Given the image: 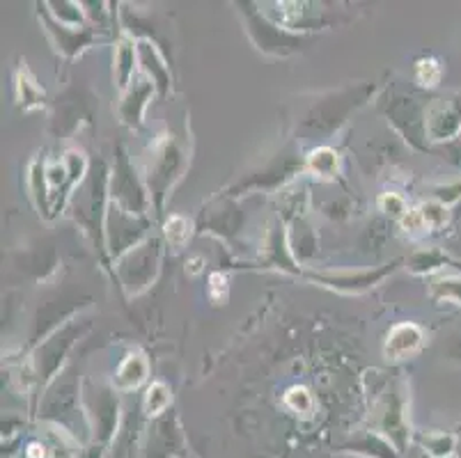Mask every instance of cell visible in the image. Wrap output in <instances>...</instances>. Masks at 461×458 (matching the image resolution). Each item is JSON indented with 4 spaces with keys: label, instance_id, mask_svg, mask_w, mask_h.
<instances>
[{
    "label": "cell",
    "instance_id": "6da1fadb",
    "mask_svg": "<svg viewBox=\"0 0 461 458\" xmlns=\"http://www.w3.org/2000/svg\"><path fill=\"white\" fill-rule=\"evenodd\" d=\"M422 342L420 328L413 323H402V326L393 328L391 337L385 342V355L391 360H402L411 353H416Z\"/></svg>",
    "mask_w": 461,
    "mask_h": 458
},
{
    "label": "cell",
    "instance_id": "7a4b0ae2",
    "mask_svg": "<svg viewBox=\"0 0 461 458\" xmlns=\"http://www.w3.org/2000/svg\"><path fill=\"white\" fill-rule=\"evenodd\" d=\"M145 376H148V363L136 353V355H129L122 363V367L117 372L115 385L120 390H133L145 381Z\"/></svg>",
    "mask_w": 461,
    "mask_h": 458
},
{
    "label": "cell",
    "instance_id": "3957f363",
    "mask_svg": "<svg viewBox=\"0 0 461 458\" xmlns=\"http://www.w3.org/2000/svg\"><path fill=\"white\" fill-rule=\"evenodd\" d=\"M310 167L321 176L335 175V170H338V154L330 149L312 151V157H310Z\"/></svg>",
    "mask_w": 461,
    "mask_h": 458
},
{
    "label": "cell",
    "instance_id": "277c9868",
    "mask_svg": "<svg viewBox=\"0 0 461 458\" xmlns=\"http://www.w3.org/2000/svg\"><path fill=\"white\" fill-rule=\"evenodd\" d=\"M418 213L422 218V227L436 229V227H443L447 222V209L438 204V202H427V204L418 209Z\"/></svg>",
    "mask_w": 461,
    "mask_h": 458
},
{
    "label": "cell",
    "instance_id": "5b68a950",
    "mask_svg": "<svg viewBox=\"0 0 461 458\" xmlns=\"http://www.w3.org/2000/svg\"><path fill=\"white\" fill-rule=\"evenodd\" d=\"M167 403H170V392H167L166 385H163V383H154L152 388H149L148 399H145V409H148V413L149 415L161 413V410L166 409Z\"/></svg>",
    "mask_w": 461,
    "mask_h": 458
},
{
    "label": "cell",
    "instance_id": "8992f818",
    "mask_svg": "<svg viewBox=\"0 0 461 458\" xmlns=\"http://www.w3.org/2000/svg\"><path fill=\"white\" fill-rule=\"evenodd\" d=\"M166 238L173 243V246H184L188 238V222L179 216L170 218V220L166 222Z\"/></svg>",
    "mask_w": 461,
    "mask_h": 458
},
{
    "label": "cell",
    "instance_id": "52a82bcc",
    "mask_svg": "<svg viewBox=\"0 0 461 458\" xmlns=\"http://www.w3.org/2000/svg\"><path fill=\"white\" fill-rule=\"evenodd\" d=\"M438 78H441V67H438V62L436 60H420L418 62V81L422 83V85L431 87L438 83Z\"/></svg>",
    "mask_w": 461,
    "mask_h": 458
},
{
    "label": "cell",
    "instance_id": "ba28073f",
    "mask_svg": "<svg viewBox=\"0 0 461 458\" xmlns=\"http://www.w3.org/2000/svg\"><path fill=\"white\" fill-rule=\"evenodd\" d=\"M287 403H289V409H294L296 413L308 415L310 410H312V399H310L308 390H303V388L289 390V394H287Z\"/></svg>",
    "mask_w": 461,
    "mask_h": 458
},
{
    "label": "cell",
    "instance_id": "9c48e42d",
    "mask_svg": "<svg viewBox=\"0 0 461 458\" xmlns=\"http://www.w3.org/2000/svg\"><path fill=\"white\" fill-rule=\"evenodd\" d=\"M225 287H228V284H225V277L221 275V273L212 275V296L216 298V301H221V298H223Z\"/></svg>",
    "mask_w": 461,
    "mask_h": 458
},
{
    "label": "cell",
    "instance_id": "30bf717a",
    "mask_svg": "<svg viewBox=\"0 0 461 458\" xmlns=\"http://www.w3.org/2000/svg\"><path fill=\"white\" fill-rule=\"evenodd\" d=\"M381 207L388 209V211L393 209V213H402V211H404V202H402L400 197H395V195H385L384 200H381Z\"/></svg>",
    "mask_w": 461,
    "mask_h": 458
}]
</instances>
